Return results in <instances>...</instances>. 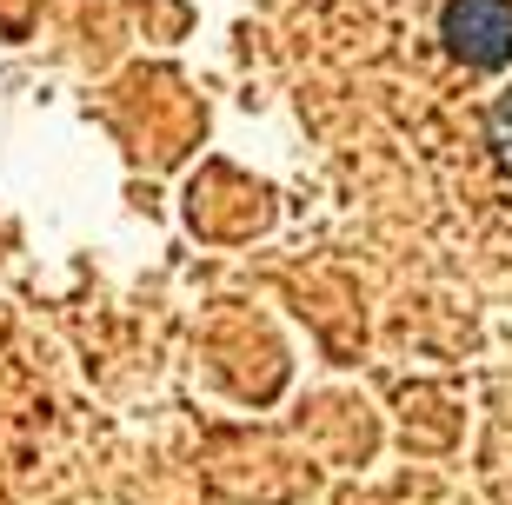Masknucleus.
<instances>
[{"label":"nucleus","mask_w":512,"mask_h":505,"mask_svg":"<svg viewBox=\"0 0 512 505\" xmlns=\"http://www.w3.org/2000/svg\"><path fill=\"white\" fill-rule=\"evenodd\" d=\"M446 40L466 67H506L512 60V0H453Z\"/></svg>","instance_id":"1"},{"label":"nucleus","mask_w":512,"mask_h":505,"mask_svg":"<svg viewBox=\"0 0 512 505\" xmlns=\"http://www.w3.org/2000/svg\"><path fill=\"white\" fill-rule=\"evenodd\" d=\"M486 133H493V153H499V167L512 173V94H506V100L493 107V127H486Z\"/></svg>","instance_id":"2"}]
</instances>
